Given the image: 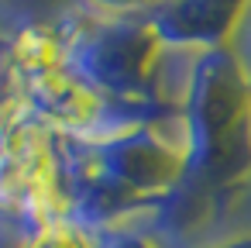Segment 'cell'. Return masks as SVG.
<instances>
[{"mask_svg": "<svg viewBox=\"0 0 251 248\" xmlns=\"http://www.w3.org/2000/svg\"><path fill=\"white\" fill-rule=\"evenodd\" d=\"M28 248H86V241H83L69 224H62V220H49V224L35 234V241H31Z\"/></svg>", "mask_w": 251, "mask_h": 248, "instance_id": "cell-1", "label": "cell"}]
</instances>
